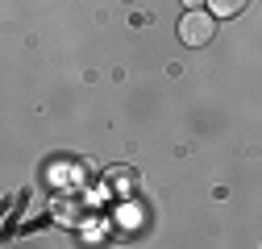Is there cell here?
Wrapping results in <instances>:
<instances>
[{
	"label": "cell",
	"instance_id": "1",
	"mask_svg": "<svg viewBox=\"0 0 262 249\" xmlns=\"http://www.w3.org/2000/svg\"><path fill=\"white\" fill-rule=\"evenodd\" d=\"M212 34H216V17L212 13H204V9L183 13V21H179V42L183 46H208Z\"/></svg>",
	"mask_w": 262,
	"mask_h": 249
},
{
	"label": "cell",
	"instance_id": "2",
	"mask_svg": "<svg viewBox=\"0 0 262 249\" xmlns=\"http://www.w3.org/2000/svg\"><path fill=\"white\" fill-rule=\"evenodd\" d=\"M250 5V0H208V9H212V17H237L242 9Z\"/></svg>",
	"mask_w": 262,
	"mask_h": 249
},
{
	"label": "cell",
	"instance_id": "3",
	"mask_svg": "<svg viewBox=\"0 0 262 249\" xmlns=\"http://www.w3.org/2000/svg\"><path fill=\"white\" fill-rule=\"evenodd\" d=\"M183 5H187V13H191V9H200V5H208V0H183Z\"/></svg>",
	"mask_w": 262,
	"mask_h": 249
}]
</instances>
